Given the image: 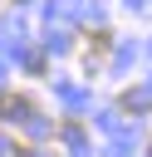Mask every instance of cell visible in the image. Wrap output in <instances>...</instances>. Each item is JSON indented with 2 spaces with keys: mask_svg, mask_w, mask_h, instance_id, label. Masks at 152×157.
<instances>
[{
  "mask_svg": "<svg viewBox=\"0 0 152 157\" xmlns=\"http://www.w3.org/2000/svg\"><path fill=\"white\" fill-rule=\"evenodd\" d=\"M83 39H88V49H83V59H88V69H93V64H103V59L113 54V34H108V29H88Z\"/></svg>",
  "mask_w": 152,
  "mask_h": 157,
  "instance_id": "obj_1",
  "label": "cell"
},
{
  "mask_svg": "<svg viewBox=\"0 0 152 157\" xmlns=\"http://www.w3.org/2000/svg\"><path fill=\"white\" fill-rule=\"evenodd\" d=\"M147 152H152V142H147Z\"/></svg>",
  "mask_w": 152,
  "mask_h": 157,
  "instance_id": "obj_2",
  "label": "cell"
}]
</instances>
